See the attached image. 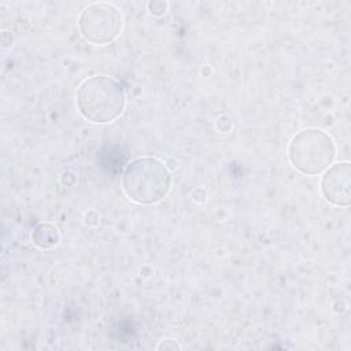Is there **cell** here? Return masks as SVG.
I'll return each instance as SVG.
<instances>
[{
	"mask_svg": "<svg viewBox=\"0 0 351 351\" xmlns=\"http://www.w3.org/2000/svg\"><path fill=\"white\" fill-rule=\"evenodd\" d=\"M75 103L78 112L86 121L110 123L123 112L126 96L117 80L107 75H93L80 84Z\"/></svg>",
	"mask_w": 351,
	"mask_h": 351,
	"instance_id": "cell-1",
	"label": "cell"
},
{
	"mask_svg": "<svg viewBox=\"0 0 351 351\" xmlns=\"http://www.w3.org/2000/svg\"><path fill=\"white\" fill-rule=\"evenodd\" d=\"M125 195L138 204H154L167 196L171 188V174L166 165L151 156L132 160L122 174Z\"/></svg>",
	"mask_w": 351,
	"mask_h": 351,
	"instance_id": "cell-2",
	"label": "cell"
},
{
	"mask_svg": "<svg viewBox=\"0 0 351 351\" xmlns=\"http://www.w3.org/2000/svg\"><path fill=\"white\" fill-rule=\"evenodd\" d=\"M336 158V144L329 133L317 128L298 132L288 145V159L302 174L324 173Z\"/></svg>",
	"mask_w": 351,
	"mask_h": 351,
	"instance_id": "cell-3",
	"label": "cell"
},
{
	"mask_svg": "<svg viewBox=\"0 0 351 351\" xmlns=\"http://www.w3.org/2000/svg\"><path fill=\"white\" fill-rule=\"evenodd\" d=\"M122 15L110 3H93L78 16V30L84 40L95 45L112 43L122 30Z\"/></svg>",
	"mask_w": 351,
	"mask_h": 351,
	"instance_id": "cell-4",
	"label": "cell"
},
{
	"mask_svg": "<svg viewBox=\"0 0 351 351\" xmlns=\"http://www.w3.org/2000/svg\"><path fill=\"white\" fill-rule=\"evenodd\" d=\"M321 193L326 202L337 207H348L351 203V165L339 162L330 165L321 177Z\"/></svg>",
	"mask_w": 351,
	"mask_h": 351,
	"instance_id": "cell-5",
	"label": "cell"
},
{
	"mask_svg": "<svg viewBox=\"0 0 351 351\" xmlns=\"http://www.w3.org/2000/svg\"><path fill=\"white\" fill-rule=\"evenodd\" d=\"M59 239L60 236L56 226L51 223H40L32 233L33 243L44 250L55 247L59 243Z\"/></svg>",
	"mask_w": 351,
	"mask_h": 351,
	"instance_id": "cell-6",
	"label": "cell"
}]
</instances>
